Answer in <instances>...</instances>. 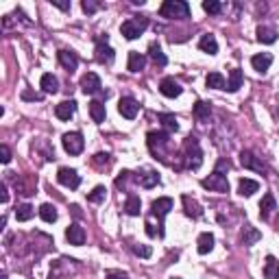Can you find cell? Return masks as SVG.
Instances as JSON below:
<instances>
[{"mask_svg": "<svg viewBox=\"0 0 279 279\" xmlns=\"http://www.w3.org/2000/svg\"><path fill=\"white\" fill-rule=\"evenodd\" d=\"M65 238H68L70 244H75V247H81V244L85 242V229L81 227V225L72 223L68 229H65Z\"/></svg>", "mask_w": 279, "mask_h": 279, "instance_id": "9a60e30c", "label": "cell"}, {"mask_svg": "<svg viewBox=\"0 0 279 279\" xmlns=\"http://www.w3.org/2000/svg\"><path fill=\"white\" fill-rule=\"evenodd\" d=\"M210 114H212V107H210V103H205V101H198L194 105V116L198 118V120H210Z\"/></svg>", "mask_w": 279, "mask_h": 279, "instance_id": "d590c367", "label": "cell"}, {"mask_svg": "<svg viewBox=\"0 0 279 279\" xmlns=\"http://www.w3.org/2000/svg\"><path fill=\"white\" fill-rule=\"evenodd\" d=\"M114 48L107 44V35L96 39V61L98 63H111L114 61Z\"/></svg>", "mask_w": 279, "mask_h": 279, "instance_id": "30bf717a", "label": "cell"}, {"mask_svg": "<svg viewBox=\"0 0 279 279\" xmlns=\"http://www.w3.org/2000/svg\"><path fill=\"white\" fill-rule=\"evenodd\" d=\"M159 13H162V18L168 20H185L190 18V5L185 0H166Z\"/></svg>", "mask_w": 279, "mask_h": 279, "instance_id": "3957f363", "label": "cell"}, {"mask_svg": "<svg viewBox=\"0 0 279 279\" xmlns=\"http://www.w3.org/2000/svg\"><path fill=\"white\" fill-rule=\"evenodd\" d=\"M240 164L244 166V168H249V170L260 172V175H264V172L268 170L266 164H264L260 157H255V153H251V151H242L240 153Z\"/></svg>", "mask_w": 279, "mask_h": 279, "instance_id": "ba28073f", "label": "cell"}, {"mask_svg": "<svg viewBox=\"0 0 279 279\" xmlns=\"http://www.w3.org/2000/svg\"><path fill=\"white\" fill-rule=\"evenodd\" d=\"M159 92H162L166 98H177L181 94V85H179L172 77H166V79H162V83H159Z\"/></svg>", "mask_w": 279, "mask_h": 279, "instance_id": "4fadbf2b", "label": "cell"}, {"mask_svg": "<svg viewBox=\"0 0 279 279\" xmlns=\"http://www.w3.org/2000/svg\"><path fill=\"white\" fill-rule=\"evenodd\" d=\"M90 116L94 122H105V116H107V109H105V103L103 101H92L90 103Z\"/></svg>", "mask_w": 279, "mask_h": 279, "instance_id": "ffe728a7", "label": "cell"}, {"mask_svg": "<svg viewBox=\"0 0 279 279\" xmlns=\"http://www.w3.org/2000/svg\"><path fill=\"white\" fill-rule=\"evenodd\" d=\"M137 183L142 185V188H155V185L159 183V175H157V172H153V170H149V172H144V175L137 177Z\"/></svg>", "mask_w": 279, "mask_h": 279, "instance_id": "d6a6232c", "label": "cell"}, {"mask_svg": "<svg viewBox=\"0 0 279 279\" xmlns=\"http://www.w3.org/2000/svg\"><path fill=\"white\" fill-rule=\"evenodd\" d=\"M81 90L85 94H101L107 98V94L103 92V83H101V77L96 75V72H88V75H83L81 79Z\"/></svg>", "mask_w": 279, "mask_h": 279, "instance_id": "52a82bcc", "label": "cell"}, {"mask_svg": "<svg viewBox=\"0 0 279 279\" xmlns=\"http://www.w3.org/2000/svg\"><path fill=\"white\" fill-rule=\"evenodd\" d=\"M159 122L164 124V129H168V131H179V122H177V118L172 116V114H159Z\"/></svg>", "mask_w": 279, "mask_h": 279, "instance_id": "74e56055", "label": "cell"}, {"mask_svg": "<svg viewBox=\"0 0 279 279\" xmlns=\"http://www.w3.org/2000/svg\"><path fill=\"white\" fill-rule=\"evenodd\" d=\"M257 39H260L262 44H275L277 42V31L273 26H260L257 29Z\"/></svg>", "mask_w": 279, "mask_h": 279, "instance_id": "f1b7e54d", "label": "cell"}, {"mask_svg": "<svg viewBox=\"0 0 279 279\" xmlns=\"http://www.w3.org/2000/svg\"><path fill=\"white\" fill-rule=\"evenodd\" d=\"M203 9L207 13H212V16H218V13L223 11V3H218V0H205Z\"/></svg>", "mask_w": 279, "mask_h": 279, "instance_id": "ab89813d", "label": "cell"}, {"mask_svg": "<svg viewBox=\"0 0 279 279\" xmlns=\"http://www.w3.org/2000/svg\"><path fill=\"white\" fill-rule=\"evenodd\" d=\"M151 210H153V216H157V223H159V227H164V216H166V214H168V212L172 210V198H168V196H162V198H157V201H153Z\"/></svg>", "mask_w": 279, "mask_h": 279, "instance_id": "8fae6325", "label": "cell"}, {"mask_svg": "<svg viewBox=\"0 0 279 279\" xmlns=\"http://www.w3.org/2000/svg\"><path fill=\"white\" fill-rule=\"evenodd\" d=\"M52 5H55L57 9H61V11H68L70 9V3H65V0H52Z\"/></svg>", "mask_w": 279, "mask_h": 279, "instance_id": "7dc6e473", "label": "cell"}, {"mask_svg": "<svg viewBox=\"0 0 279 279\" xmlns=\"http://www.w3.org/2000/svg\"><path fill=\"white\" fill-rule=\"evenodd\" d=\"M33 214H35V210H33V205H29V203H22V205H18V207H16V218L20 223L31 221Z\"/></svg>", "mask_w": 279, "mask_h": 279, "instance_id": "836d02e7", "label": "cell"}, {"mask_svg": "<svg viewBox=\"0 0 279 279\" xmlns=\"http://www.w3.org/2000/svg\"><path fill=\"white\" fill-rule=\"evenodd\" d=\"M0 159H3V164L11 162V151H9V146H7V144L0 146Z\"/></svg>", "mask_w": 279, "mask_h": 279, "instance_id": "f6af8a7d", "label": "cell"}, {"mask_svg": "<svg viewBox=\"0 0 279 279\" xmlns=\"http://www.w3.org/2000/svg\"><path fill=\"white\" fill-rule=\"evenodd\" d=\"M149 55H151V59L155 61L159 68H164L166 63H168V59H166V55L162 52V48H159V44L157 42H153L151 46H149Z\"/></svg>", "mask_w": 279, "mask_h": 279, "instance_id": "4dcf8cb0", "label": "cell"}, {"mask_svg": "<svg viewBox=\"0 0 279 279\" xmlns=\"http://www.w3.org/2000/svg\"><path fill=\"white\" fill-rule=\"evenodd\" d=\"M22 101H33V103H39V101H42V96H39L37 92L24 90V92H22Z\"/></svg>", "mask_w": 279, "mask_h": 279, "instance_id": "7bdbcfd3", "label": "cell"}, {"mask_svg": "<svg viewBox=\"0 0 279 279\" xmlns=\"http://www.w3.org/2000/svg\"><path fill=\"white\" fill-rule=\"evenodd\" d=\"M257 240H262V234H260V231H257L255 227H251V225H244L242 236H240V242L247 244V247H251V244H255Z\"/></svg>", "mask_w": 279, "mask_h": 279, "instance_id": "44dd1931", "label": "cell"}, {"mask_svg": "<svg viewBox=\"0 0 279 279\" xmlns=\"http://www.w3.org/2000/svg\"><path fill=\"white\" fill-rule=\"evenodd\" d=\"M214 249V236L210 234V231H205V234L198 236V242H196V251L201 255H207L210 251Z\"/></svg>", "mask_w": 279, "mask_h": 279, "instance_id": "603a6c76", "label": "cell"}, {"mask_svg": "<svg viewBox=\"0 0 279 279\" xmlns=\"http://www.w3.org/2000/svg\"><path fill=\"white\" fill-rule=\"evenodd\" d=\"M270 63H273V55H268V52H262V55H253V57H251V65H253V70L262 72V75L270 68Z\"/></svg>", "mask_w": 279, "mask_h": 279, "instance_id": "ac0fdd59", "label": "cell"}, {"mask_svg": "<svg viewBox=\"0 0 279 279\" xmlns=\"http://www.w3.org/2000/svg\"><path fill=\"white\" fill-rule=\"evenodd\" d=\"M183 207H185V214H188L190 218H201L203 216V210H201V205H198L194 198H190L188 194L183 196Z\"/></svg>", "mask_w": 279, "mask_h": 279, "instance_id": "d4e9b609", "label": "cell"}, {"mask_svg": "<svg viewBox=\"0 0 279 279\" xmlns=\"http://www.w3.org/2000/svg\"><path fill=\"white\" fill-rule=\"evenodd\" d=\"M83 11L85 13H88V16H92V13H96L98 11V7H101V5H98V3H94V0H83Z\"/></svg>", "mask_w": 279, "mask_h": 279, "instance_id": "b9f144b4", "label": "cell"}, {"mask_svg": "<svg viewBox=\"0 0 279 279\" xmlns=\"http://www.w3.org/2000/svg\"><path fill=\"white\" fill-rule=\"evenodd\" d=\"M264 277L266 279H279V262L273 255L266 257V264H264Z\"/></svg>", "mask_w": 279, "mask_h": 279, "instance_id": "f546056e", "label": "cell"}, {"mask_svg": "<svg viewBox=\"0 0 279 279\" xmlns=\"http://www.w3.org/2000/svg\"><path fill=\"white\" fill-rule=\"evenodd\" d=\"M131 179V172L129 170H124V172H120V177L116 179V188H124L127 185V181Z\"/></svg>", "mask_w": 279, "mask_h": 279, "instance_id": "ee69618b", "label": "cell"}, {"mask_svg": "<svg viewBox=\"0 0 279 279\" xmlns=\"http://www.w3.org/2000/svg\"><path fill=\"white\" fill-rule=\"evenodd\" d=\"M118 111L122 114V118H127V120H133V118L137 116V111H140V105H137L135 98L122 96L120 103H118Z\"/></svg>", "mask_w": 279, "mask_h": 279, "instance_id": "7c38bea8", "label": "cell"}, {"mask_svg": "<svg viewBox=\"0 0 279 279\" xmlns=\"http://www.w3.org/2000/svg\"><path fill=\"white\" fill-rule=\"evenodd\" d=\"M70 210H72V214H75L77 218H81V207H79V205H72Z\"/></svg>", "mask_w": 279, "mask_h": 279, "instance_id": "681fc988", "label": "cell"}, {"mask_svg": "<svg viewBox=\"0 0 279 279\" xmlns=\"http://www.w3.org/2000/svg\"><path fill=\"white\" fill-rule=\"evenodd\" d=\"M205 85L212 90H227V81L221 72H210L207 79H205Z\"/></svg>", "mask_w": 279, "mask_h": 279, "instance_id": "cb8c5ba5", "label": "cell"}, {"mask_svg": "<svg viewBox=\"0 0 279 279\" xmlns=\"http://www.w3.org/2000/svg\"><path fill=\"white\" fill-rule=\"evenodd\" d=\"M57 57H59V63H61L63 68L70 72V75L79 68V57H77V52H72V50H59Z\"/></svg>", "mask_w": 279, "mask_h": 279, "instance_id": "5bb4252c", "label": "cell"}, {"mask_svg": "<svg viewBox=\"0 0 279 279\" xmlns=\"http://www.w3.org/2000/svg\"><path fill=\"white\" fill-rule=\"evenodd\" d=\"M242 81H244V77H242V70L240 68H234L229 72V79H227V90L229 92H238L242 88Z\"/></svg>", "mask_w": 279, "mask_h": 279, "instance_id": "4316f807", "label": "cell"}, {"mask_svg": "<svg viewBox=\"0 0 279 279\" xmlns=\"http://www.w3.org/2000/svg\"><path fill=\"white\" fill-rule=\"evenodd\" d=\"M57 181L61 185H65V188H70V190H77L79 183H81V177H79V172L75 168H59Z\"/></svg>", "mask_w": 279, "mask_h": 279, "instance_id": "9c48e42d", "label": "cell"}, {"mask_svg": "<svg viewBox=\"0 0 279 279\" xmlns=\"http://www.w3.org/2000/svg\"><path fill=\"white\" fill-rule=\"evenodd\" d=\"M107 279H129V277H127V273H122V270H109Z\"/></svg>", "mask_w": 279, "mask_h": 279, "instance_id": "bcb514c9", "label": "cell"}, {"mask_svg": "<svg viewBox=\"0 0 279 279\" xmlns=\"http://www.w3.org/2000/svg\"><path fill=\"white\" fill-rule=\"evenodd\" d=\"M223 166H225V162L218 164V168L212 172L207 179H203V181H201V185L205 190L221 192V194H227V192H229V181H227V177L223 175Z\"/></svg>", "mask_w": 279, "mask_h": 279, "instance_id": "277c9868", "label": "cell"}, {"mask_svg": "<svg viewBox=\"0 0 279 279\" xmlns=\"http://www.w3.org/2000/svg\"><path fill=\"white\" fill-rule=\"evenodd\" d=\"M146 142H149L151 153L155 155V159H159V162L170 164V159H168V157H172V155L181 159V155H177V151L172 149L170 135L166 133V131H151V133L146 135Z\"/></svg>", "mask_w": 279, "mask_h": 279, "instance_id": "6da1fadb", "label": "cell"}, {"mask_svg": "<svg viewBox=\"0 0 279 279\" xmlns=\"http://www.w3.org/2000/svg\"><path fill=\"white\" fill-rule=\"evenodd\" d=\"M0 190H3V203H7V201H9V192H7V185L3 183V185H0Z\"/></svg>", "mask_w": 279, "mask_h": 279, "instance_id": "c3c4849f", "label": "cell"}, {"mask_svg": "<svg viewBox=\"0 0 279 279\" xmlns=\"http://www.w3.org/2000/svg\"><path fill=\"white\" fill-rule=\"evenodd\" d=\"M181 162L185 168H192V170H196V168H201V164H203V151H201V146H198V140L196 137H185V142H183V149H181Z\"/></svg>", "mask_w": 279, "mask_h": 279, "instance_id": "7a4b0ae2", "label": "cell"}, {"mask_svg": "<svg viewBox=\"0 0 279 279\" xmlns=\"http://www.w3.org/2000/svg\"><path fill=\"white\" fill-rule=\"evenodd\" d=\"M105 196H107V188H105V185H96V188L88 194V201L90 203H103Z\"/></svg>", "mask_w": 279, "mask_h": 279, "instance_id": "8d00e7d4", "label": "cell"}, {"mask_svg": "<svg viewBox=\"0 0 279 279\" xmlns=\"http://www.w3.org/2000/svg\"><path fill=\"white\" fill-rule=\"evenodd\" d=\"M172 279H179V277H172Z\"/></svg>", "mask_w": 279, "mask_h": 279, "instance_id": "f907efd6", "label": "cell"}, {"mask_svg": "<svg viewBox=\"0 0 279 279\" xmlns=\"http://www.w3.org/2000/svg\"><path fill=\"white\" fill-rule=\"evenodd\" d=\"M61 144H63L65 153H70V155H81L83 149H85V140H83V135L79 133V131H70V133H63Z\"/></svg>", "mask_w": 279, "mask_h": 279, "instance_id": "8992f818", "label": "cell"}, {"mask_svg": "<svg viewBox=\"0 0 279 279\" xmlns=\"http://www.w3.org/2000/svg\"><path fill=\"white\" fill-rule=\"evenodd\" d=\"M144 65H146V57L137 50H131L129 52V63H127L129 72H140V70H144Z\"/></svg>", "mask_w": 279, "mask_h": 279, "instance_id": "7402d4cb", "label": "cell"}, {"mask_svg": "<svg viewBox=\"0 0 279 279\" xmlns=\"http://www.w3.org/2000/svg\"><path fill=\"white\" fill-rule=\"evenodd\" d=\"M75 111H77V101H63L55 107V114L59 120H70L75 116Z\"/></svg>", "mask_w": 279, "mask_h": 279, "instance_id": "e0dca14e", "label": "cell"}, {"mask_svg": "<svg viewBox=\"0 0 279 279\" xmlns=\"http://www.w3.org/2000/svg\"><path fill=\"white\" fill-rule=\"evenodd\" d=\"M257 190H260V183L253 181V179H240V183H238V192H240L242 196H251V194H255Z\"/></svg>", "mask_w": 279, "mask_h": 279, "instance_id": "83f0119b", "label": "cell"}, {"mask_svg": "<svg viewBox=\"0 0 279 279\" xmlns=\"http://www.w3.org/2000/svg\"><path fill=\"white\" fill-rule=\"evenodd\" d=\"M275 210H277V201H275V196L268 192V194H264L262 203H260V218L262 221H268Z\"/></svg>", "mask_w": 279, "mask_h": 279, "instance_id": "2e32d148", "label": "cell"}, {"mask_svg": "<svg viewBox=\"0 0 279 279\" xmlns=\"http://www.w3.org/2000/svg\"><path fill=\"white\" fill-rule=\"evenodd\" d=\"M92 164H94L96 168H107V166L111 164V157L107 155V153H98V155L92 157Z\"/></svg>", "mask_w": 279, "mask_h": 279, "instance_id": "f35d334b", "label": "cell"}, {"mask_svg": "<svg viewBox=\"0 0 279 279\" xmlns=\"http://www.w3.org/2000/svg\"><path fill=\"white\" fill-rule=\"evenodd\" d=\"M124 212H127L129 216H140V212H142V201H140V196L131 194L127 198V203H124Z\"/></svg>", "mask_w": 279, "mask_h": 279, "instance_id": "1f68e13d", "label": "cell"}, {"mask_svg": "<svg viewBox=\"0 0 279 279\" xmlns=\"http://www.w3.org/2000/svg\"><path fill=\"white\" fill-rule=\"evenodd\" d=\"M146 29H149V18H142V16L131 18L127 22H122V26H120L122 35L127 39H137Z\"/></svg>", "mask_w": 279, "mask_h": 279, "instance_id": "5b68a950", "label": "cell"}, {"mask_svg": "<svg viewBox=\"0 0 279 279\" xmlns=\"http://www.w3.org/2000/svg\"><path fill=\"white\" fill-rule=\"evenodd\" d=\"M198 48H201L203 52H207V55H216L218 52V42H216V37L214 35H203L201 37V42H198Z\"/></svg>", "mask_w": 279, "mask_h": 279, "instance_id": "484cf974", "label": "cell"}, {"mask_svg": "<svg viewBox=\"0 0 279 279\" xmlns=\"http://www.w3.org/2000/svg\"><path fill=\"white\" fill-rule=\"evenodd\" d=\"M39 216H42L44 223H55V221H57V210H55V205L44 203L42 207H39Z\"/></svg>", "mask_w": 279, "mask_h": 279, "instance_id": "e575fe53", "label": "cell"}, {"mask_svg": "<svg viewBox=\"0 0 279 279\" xmlns=\"http://www.w3.org/2000/svg\"><path fill=\"white\" fill-rule=\"evenodd\" d=\"M39 85H42V90L46 92V94H57V92H59V79L55 75H50V72L42 75V81H39Z\"/></svg>", "mask_w": 279, "mask_h": 279, "instance_id": "d6986e66", "label": "cell"}, {"mask_svg": "<svg viewBox=\"0 0 279 279\" xmlns=\"http://www.w3.org/2000/svg\"><path fill=\"white\" fill-rule=\"evenodd\" d=\"M133 253L144 257V260H149V257L153 255V251H151V247H146V244H133Z\"/></svg>", "mask_w": 279, "mask_h": 279, "instance_id": "60d3db41", "label": "cell"}]
</instances>
